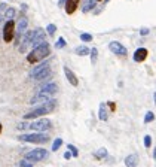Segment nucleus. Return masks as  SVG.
<instances>
[{
    "mask_svg": "<svg viewBox=\"0 0 156 167\" xmlns=\"http://www.w3.org/2000/svg\"><path fill=\"white\" fill-rule=\"evenodd\" d=\"M49 54H51L49 43H48V42H43V43H40L39 46L33 48V51L27 55V61L31 63V64H34V63H37V61L45 60V57H48Z\"/></svg>",
    "mask_w": 156,
    "mask_h": 167,
    "instance_id": "1",
    "label": "nucleus"
},
{
    "mask_svg": "<svg viewBox=\"0 0 156 167\" xmlns=\"http://www.w3.org/2000/svg\"><path fill=\"white\" fill-rule=\"evenodd\" d=\"M55 106H57V101H55V100H49L48 103L40 105V106L34 108L33 110L27 112L26 115H24V119H34V118H39V117H45V115L51 113L52 110L55 109Z\"/></svg>",
    "mask_w": 156,
    "mask_h": 167,
    "instance_id": "2",
    "label": "nucleus"
},
{
    "mask_svg": "<svg viewBox=\"0 0 156 167\" xmlns=\"http://www.w3.org/2000/svg\"><path fill=\"white\" fill-rule=\"evenodd\" d=\"M18 140L28 142V143H46L49 140V136L45 133H27V134H21L18 137Z\"/></svg>",
    "mask_w": 156,
    "mask_h": 167,
    "instance_id": "3",
    "label": "nucleus"
},
{
    "mask_svg": "<svg viewBox=\"0 0 156 167\" xmlns=\"http://www.w3.org/2000/svg\"><path fill=\"white\" fill-rule=\"evenodd\" d=\"M51 127H52L51 119H48V118H40V119H37V121L28 122V124H27V130H33V131L43 133L46 130H49Z\"/></svg>",
    "mask_w": 156,
    "mask_h": 167,
    "instance_id": "4",
    "label": "nucleus"
},
{
    "mask_svg": "<svg viewBox=\"0 0 156 167\" xmlns=\"http://www.w3.org/2000/svg\"><path fill=\"white\" fill-rule=\"evenodd\" d=\"M48 157V151L43 149V148H36V149L30 151V152H27L26 154V158L27 161H30V163H37V161H42Z\"/></svg>",
    "mask_w": 156,
    "mask_h": 167,
    "instance_id": "5",
    "label": "nucleus"
},
{
    "mask_svg": "<svg viewBox=\"0 0 156 167\" xmlns=\"http://www.w3.org/2000/svg\"><path fill=\"white\" fill-rule=\"evenodd\" d=\"M14 37H15V23L14 19H10V21H6L3 27V41L10 42L14 41Z\"/></svg>",
    "mask_w": 156,
    "mask_h": 167,
    "instance_id": "6",
    "label": "nucleus"
},
{
    "mask_svg": "<svg viewBox=\"0 0 156 167\" xmlns=\"http://www.w3.org/2000/svg\"><path fill=\"white\" fill-rule=\"evenodd\" d=\"M33 34H34V30H28L22 34L21 37V43H19V52H26L27 48L31 45V39H33Z\"/></svg>",
    "mask_w": 156,
    "mask_h": 167,
    "instance_id": "7",
    "label": "nucleus"
},
{
    "mask_svg": "<svg viewBox=\"0 0 156 167\" xmlns=\"http://www.w3.org/2000/svg\"><path fill=\"white\" fill-rule=\"evenodd\" d=\"M45 41V30L43 28H36L34 30V34H33V39H31V48H36V46H39L40 43H43Z\"/></svg>",
    "mask_w": 156,
    "mask_h": 167,
    "instance_id": "8",
    "label": "nucleus"
},
{
    "mask_svg": "<svg viewBox=\"0 0 156 167\" xmlns=\"http://www.w3.org/2000/svg\"><path fill=\"white\" fill-rule=\"evenodd\" d=\"M109 49L112 51L113 54H116V55H126V54H128L126 48H125L122 43H119V42H114V41L109 43Z\"/></svg>",
    "mask_w": 156,
    "mask_h": 167,
    "instance_id": "9",
    "label": "nucleus"
},
{
    "mask_svg": "<svg viewBox=\"0 0 156 167\" xmlns=\"http://www.w3.org/2000/svg\"><path fill=\"white\" fill-rule=\"evenodd\" d=\"M27 25H28V19H27L26 17L21 18V19L18 21V24L15 25V32H17V37H18V39H19V37H22V34L26 33ZM18 39H17V43H18Z\"/></svg>",
    "mask_w": 156,
    "mask_h": 167,
    "instance_id": "10",
    "label": "nucleus"
},
{
    "mask_svg": "<svg viewBox=\"0 0 156 167\" xmlns=\"http://www.w3.org/2000/svg\"><path fill=\"white\" fill-rule=\"evenodd\" d=\"M51 100V96H48V94H42V92H37L36 96L31 97V100H30V105H45V103H48V101Z\"/></svg>",
    "mask_w": 156,
    "mask_h": 167,
    "instance_id": "11",
    "label": "nucleus"
},
{
    "mask_svg": "<svg viewBox=\"0 0 156 167\" xmlns=\"http://www.w3.org/2000/svg\"><path fill=\"white\" fill-rule=\"evenodd\" d=\"M57 91H58V85H57L55 82L45 84V85L40 87V90H39V92H42V94H48V96H52V94H55Z\"/></svg>",
    "mask_w": 156,
    "mask_h": 167,
    "instance_id": "12",
    "label": "nucleus"
},
{
    "mask_svg": "<svg viewBox=\"0 0 156 167\" xmlns=\"http://www.w3.org/2000/svg\"><path fill=\"white\" fill-rule=\"evenodd\" d=\"M79 2L80 0H66V3H64V6H66V12L71 15V14H74L76 12V9L79 6Z\"/></svg>",
    "mask_w": 156,
    "mask_h": 167,
    "instance_id": "13",
    "label": "nucleus"
},
{
    "mask_svg": "<svg viewBox=\"0 0 156 167\" xmlns=\"http://www.w3.org/2000/svg\"><path fill=\"white\" fill-rule=\"evenodd\" d=\"M48 67H49V61H45V63H42V64H39V66H36L34 69H33V70L30 72V76H31L33 79H36V78H37V76L40 75V73H42L43 70H46Z\"/></svg>",
    "mask_w": 156,
    "mask_h": 167,
    "instance_id": "14",
    "label": "nucleus"
},
{
    "mask_svg": "<svg viewBox=\"0 0 156 167\" xmlns=\"http://www.w3.org/2000/svg\"><path fill=\"white\" fill-rule=\"evenodd\" d=\"M64 73H66V78H67V81H69L73 87H78L79 85V79H78V76L74 75L71 70H70L67 66H64Z\"/></svg>",
    "mask_w": 156,
    "mask_h": 167,
    "instance_id": "15",
    "label": "nucleus"
},
{
    "mask_svg": "<svg viewBox=\"0 0 156 167\" xmlns=\"http://www.w3.org/2000/svg\"><path fill=\"white\" fill-rule=\"evenodd\" d=\"M149 52L146 48H138V49L134 52V61H137V63H141V61H144V60L147 58Z\"/></svg>",
    "mask_w": 156,
    "mask_h": 167,
    "instance_id": "16",
    "label": "nucleus"
},
{
    "mask_svg": "<svg viewBox=\"0 0 156 167\" xmlns=\"http://www.w3.org/2000/svg\"><path fill=\"white\" fill-rule=\"evenodd\" d=\"M137 164H138V155L137 154H130L125 158V166L126 167H137Z\"/></svg>",
    "mask_w": 156,
    "mask_h": 167,
    "instance_id": "17",
    "label": "nucleus"
},
{
    "mask_svg": "<svg viewBox=\"0 0 156 167\" xmlns=\"http://www.w3.org/2000/svg\"><path fill=\"white\" fill-rule=\"evenodd\" d=\"M15 14H17L15 8H8L6 11H5V17L3 18H6V21H10V19H14Z\"/></svg>",
    "mask_w": 156,
    "mask_h": 167,
    "instance_id": "18",
    "label": "nucleus"
},
{
    "mask_svg": "<svg viewBox=\"0 0 156 167\" xmlns=\"http://www.w3.org/2000/svg\"><path fill=\"white\" fill-rule=\"evenodd\" d=\"M98 118H100V121H106V119H107V110H106V105H104V103H101V105H100Z\"/></svg>",
    "mask_w": 156,
    "mask_h": 167,
    "instance_id": "19",
    "label": "nucleus"
},
{
    "mask_svg": "<svg viewBox=\"0 0 156 167\" xmlns=\"http://www.w3.org/2000/svg\"><path fill=\"white\" fill-rule=\"evenodd\" d=\"M74 52H76L78 55H82V57H83V55H88V54L91 52V49H89L88 46H78V48L74 49Z\"/></svg>",
    "mask_w": 156,
    "mask_h": 167,
    "instance_id": "20",
    "label": "nucleus"
},
{
    "mask_svg": "<svg viewBox=\"0 0 156 167\" xmlns=\"http://www.w3.org/2000/svg\"><path fill=\"white\" fill-rule=\"evenodd\" d=\"M49 76H51V69L48 67L46 70H43V72H42L40 75H39L37 78H36V81H43V79H46V78H49Z\"/></svg>",
    "mask_w": 156,
    "mask_h": 167,
    "instance_id": "21",
    "label": "nucleus"
},
{
    "mask_svg": "<svg viewBox=\"0 0 156 167\" xmlns=\"http://www.w3.org/2000/svg\"><path fill=\"white\" fill-rule=\"evenodd\" d=\"M67 151L71 154V157H78L79 155V151H78V148H76L74 145H67Z\"/></svg>",
    "mask_w": 156,
    "mask_h": 167,
    "instance_id": "22",
    "label": "nucleus"
},
{
    "mask_svg": "<svg viewBox=\"0 0 156 167\" xmlns=\"http://www.w3.org/2000/svg\"><path fill=\"white\" fill-rule=\"evenodd\" d=\"M89 54H91V61H92V64H95L97 58H98V49H97V48H92Z\"/></svg>",
    "mask_w": 156,
    "mask_h": 167,
    "instance_id": "23",
    "label": "nucleus"
},
{
    "mask_svg": "<svg viewBox=\"0 0 156 167\" xmlns=\"http://www.w3.org/2000/svg\"><path fill=\"white\" fill-rule=\"evenodd\" d=\"M61 145H62V139H55L54 140V143H52V151H58L61 148Z\"/></svg>",
    "mask_w": 156,
    "mask_h": 167,
    "instance_id": "24",
    "label": "nucleus"
},
{
    "mask_svg": "<svg viewBox=\"0 0 156 167\" xmlns=\"http://www.w3.org/2000/svg\"><path fill=\"white\" fill-rule=\"evenodd\" d=\"M95 157L97 158H104V157H107V149H106V148H100V149L97 151Z\"/></svg>",
    "mask_w": 156,
    "mask_h": 167,
    "instance_id": "25",
    "label": "nucleus"
},
{
    "mask_svg": "<svg viewBox=\"0 0 156 167\" xmlns=\"http://www.w3.org/2000/svg\"><path fill=\"white\" fill-rule=\"evenodd\" d=\"M95 6V0H88V3L83 6V12H88V11H91V9Z\"/></svg>",
    "mask_w": 156,
    "mask_h": 167,
    "instance_id": "26",
    "label": "nucleus"
},
{
    "mask_svg": "<svg viewBox=\"0 0 156 167\" xmlns=\"http://www.w3.org/2000/svg\"><path fill=\"white\" fill-rule=\"evenodd\" d=\"M153 119H155V113L149 110L147 113H146V117H144V122H146V124H149V122H152Z\"/></svg>",
    "mask_w": 156,
    "mask_h": 167,
    "instance_id": "27",
    "label": "nucleus"
},
{
    "mask_svg": "<svg viewBox=\"0 0 156 167\" xmlns=\"http://www.w3.org/2000/svg\"><path fill=\"white\" fill-rule=\"evenodd\" d=\"M92 39H94V37H92V34H89V33H80V41L91 42Z\"/></svg>",
    "mask_w": 156,
    "mask_h": 167,
    "instance_id": "28",
    "label": "nucleus"
},
{
    "mask_svg": "<svg viewBox=\"0 0 156 167\" xmlns=\"http://www.w3.org/2000/svg\"><path fill=\"white\" fill-rule=\"evenodd\" d=\"M66 46V41L62 39V37H60L58 41H57V43H55V48L57 49H61V48H64Z\"/></svg>",
    "mask_w": 156,
    "mask_h": 167,
    "instance_id": "29",
    "label": "nucleus"
},
{
    "mask_svg": "<svg viewBox=\"0 0 156 167\" xmlns=\"http://www.w3.org/2000/svg\"><path fill=\"white\" fill-rule=\"evenodd\" d=\"M19 166L21 167H34L33 163H30V161H27V160H21V161H19Z\"/></svg>",
    "mask_w": 156,
    "mask_h": 167,
    "instance_id": "30",
    "label": "nucleus"
},
{
    "mask_svg": "<svg viewBox=\"0 0 156 167\" xmlns=\"http://www.w3.org/2000/svg\"><path fill=\"white\" fill-rule=\"evenodd\" d=\"M46 30H48V33L49 34H54L55 32H57V25H54V24H49L48 27H46Z\"/></svg>",
    "mask_w": 156,
    "mask_h": 167,
    "instance_id": "31",
    "label": "nucleus"
},
{
    "mask_svg": "<svg viewBox=\"0 0 156 167\" xmlns=\"http://www.w3.org/2000/svg\"><path fill=\"white\" fill-rule=\"evenodd\" d=\"M144 146L146 148H150L152 146V137L150 136H144Z\"/></svg>",
    "mask_w": 156,
    "mask_h": 167,
    "instance_id": "32",
    "label": "nucleus"
},
{
    "mask_svg": "<svg viewBox=\"0 0 156 167\" xmlns=\"http://www.w3.org/2000/svg\"><path fill=\"white\" fill-rule=\"evenodd\" d=\"M64 158H66V160H70V158H71V154H70L69 151H67V152L64 154Z\"/></svg>",
    "mask_w": 156,
    "mask_h": 167,
    "instance_id": "33",
    "label": "nucleus"
},
{
    "mask_svg": "<svg viewBox=\"0 0 156 167\" xmlns=\"http://www.w3.org/2000/svg\"><path fill=\"white\" fill-rule=\"evenodd\" d=\"M64 3H66V0H60L58 2V6H64Z\"/></svg>",
    "mask_w": 156,
    "mask_h": 167,
    "instance_id": "34",
    "label": "nucleus"
},
{
    "mask_svg": "<svg viewBox=\"0 0 156 167\" xmlns=\"http://www.w3.org/2000/svg\"><path fill=\"white\" fill-rule=\"evenodd\" d=\"M147 33H149L147 28H143V30H141V34H147Z\"/></svg>",
    "mask_w": 156,
    "mask_h": 167,
    "instance_id": "35",
    "label": "nucleus"
},
{
    "mask_svg": "<svg viewBox=\"0 0 156 167\" xmlns=\"http://www.w3.org/2000/svg\"><path fill=\"white\" fill-rule=\"evenodd\" d=\"M153 158H155V161H156V148H155V151H153Z\"/></svg>",
    "mask_w": 156,
    "mask_h": 167,
    "instance_id": "36",
    "label": "nucleus"
},
{
    "mask_svg": "<svg viewBox=\"0 0 156 167\" xmlns=\"http://www.w3.org/2000/svg\"><path fill=\"white\" fill-rule=\"evenodd\" d=\"M2 128H3V127H2V122H0V134H2Z\"/></svg>",
    "mask_w": 156,
    "mask_h": 167,
    "instance_id": "37",
    "label": "nucleus"
},
{
    "mask_svg": "<svg viewBox=\"0 0 156 167\" xmlns=\"http://www.w3.org/2000/svg\"><path fill=\"white\" fill-rule=\"evenodd\" d=\"M155 103H156V92H155Z\"/></svg>",
    "mask_w": 156,
    "mask_h": 167,
    "instance_id": "38",
    "label": "nucleus"
},
{
    "mask_svg": "<svg viewBox=\"0 0 156 167\" xmlns=\"http://www.w3.org/2000/svg\"><path fill=\"white\" fill-rule=\"evenodd\" d=\"M95 2H101V0H95Z\"/></svg>",
    "mask_w": 156,
    "mask_h": 167,
    "instance_id": "39",
    "label": "nucleus"
}]
</instances>
